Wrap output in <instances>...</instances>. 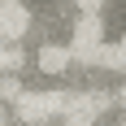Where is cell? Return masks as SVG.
Returning a JSON list of instances; mask_svg holds the SVG:
<instances>
[{
  "instance_id": "cell-6",
  "label": "cell",
  "mask_w": 126,
  "mask_h": 126,
  "mask_svg": "<svg viewBox=\"0 0 126 126\" xmlns=\"http://www.w3.org/2000/svg\"><path fill=\"white\" fill-rule=\"evenodd\" d=\"M122 44H126V35H122Z\"/></svg>"
},
{
  "instance_id": "cell-4",
  "label": "cell",
  "mask_w": 126,
  "mask_h": 126,
  "mask_svg": "<svg viewBox=\"0 0 126 126\" xmlns=\"http://www.w3.org/2000/svg\"><path fill=\"white\" fill-rule=\"evenodd\" d=\"M0 96H4V100H17V96H22V87H17L13 78H4V74H0Z\"/></svg>"
},
{
  "instance_id": "cell-5",
  "label": "cell",
  "mask_w": 126,
  "mask_h": 126,
  "mask_svg": "<svg viewBox=\"0 0 126 126\" xmlns=\"http://www.w3.org/2000/svg\"><path fill=\"white\" fill-rule=\"evenodd\" d=\"M74 4H78L83 13H100V4H104V0H74Z\"/></svg>"
},
{
  "instance_id": "cell-3",
  "label": "cell",
  "mask_w": 126,
  "mask_h": 126,
  "mask_svg": "<svg viewBox=\"0 0 126 126\" xmlns=\"http://www.w3.org/2000/svg\"><path fill=\"white\" fill-rule=\"evenodd\" d=\"M65 65H70V48H61V44H44L39 48V70L44 74H61Z\"/></svg>"
},
{
  "instance_id": "cell-2",
  "label": "cell",
  "mask_w": 126,
  "mask_h": 126,
  "mask_svg": "<svg viewBox=\"0 0 126 126\" xmlns=\"http://www.w3.org/2000/svg\"><path fill=\"white\" fill-rule=\"evenodd\" d=\"M104 44V22L100 13H83L74 26V44H70V52H83V48H100Z\"/></svg>"
},
{
  "instance_id": "cell-1",
  "label": "cell",
  "mask_w": 126,
  "mask_h": 126,
  "mask_svg": "<svg viewBox=\"0 0 126 126\" xmlns=\"http://www.w3.org/2000/svg\"><path fill=\"white\" fill-rule=\"evenodd\" d=\"M31 31V13L22 0H0V44H13Z\"/></svg>"
}]
</instances>
